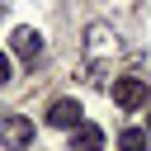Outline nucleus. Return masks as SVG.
I'll list each match as a JSON object with an SVG mask.
<instances>
[{
    "instance_id": "f257e3e1",
    "label": "nucleus",
    "mask_w": 151,
    "mask_h": 151,
    "mask_svg": "<svg viewBox=\"0 0 151 151\" xmlns=\"http://www.w3.org/2000/svg\"><path fill=\"white\" fill-rule=\"evenodd\" d=\"M109 94H113V104H118V109H127V113H137V109L151 99V90H146V80H142V76H118V80L109 85Z\"/></svg>"
},
{
    "instance_id": "0eeeda50",
    "label": "nucleus",
    "mask_w": 151,
    "mask_h": 151,
    "mask_svg": "<svg viewBox=\"0 0 151 151\" xmlns=\"http://www.w3.org/2000/svg\"><path fill=\"white\" fill-rule=\"evenodd\" d=\"M90 80L94 85H109V61H90Z\"/></svg>"
},
{
    "instance_id": "6e6552de",
    "label": "nucleus",
    "mask_w": 151,
    "mask_h": 151,
    "mask_svg": "<svg viewBox=\"0 0 151 151\" xmlns=\"http://www.w3.org/2000/svg\"><path fill=\"white\" fill-rule=\"evenodd\" d=\"M9 76H14V66H9V52H0V85H5Z\"/></svg>"
},
{
    "instance_id": "39448f33",
    "label": "nucleus",
    "mask_w": 151,
    "mask_h": 151,
    "mask_svg": "<svg viewBox=\"0 0 151 151\" xmlns=\"http://www.w3.org/2000/svg\"><path fill=\"white\" fill-rule=\"evenodd\" d=\"M71 151H104V127H94V123H76L71 127Z\"/></svg>"
},
{
    "instance_id": "1a4fd4ad",
    "label": "nucleus",
    "mask_w": 151,
    "mask_h": 151,
    "mask_svg": "<svg viewBox=\"0 0 151 151\" xmlns=\"http://www.w3.org/2000/svg\"><path fill=\"white\" fill-rule=\"evenodd\" d=\"M5 14H9V0H0V19H5Z\"/></svg>"
},
{
    "instance_id": "f03ea898",
    "label": "nucleus",
    "mask_w": 151,
    "mask_h": 151,
    "mask_svg": "<svg viewBox=\"0 0 151 151\" xmlns=\"http://www.w3.org/2000/svg\"><path fill=\"white\" fill-rule=\"evenodd\" d=\"M33 142V123L24 113H5L0 118V151H28Z\"/></svg>"
},
{
    "instance_id": "7ed1b4c3",
    "label": "nucleus",
    "mask_w": 151,
    "mask_h": 151,
    "mask_svg": "<svg viewBox=\"0 0 151 151\" xmlns=\"http://www.w3.org/2000/svg\"><path fill=\"white\" fill-rule=\"evenodd\" d=\"M9 52H14L24 66H38V57H42V33H38V28H14V33H9Z\"/></svg>"
},
{
    "instance_id": "20e7f679",
    "label": "nucleus",
    "mask_w": 151,
    "mask_h": 151,
    "mask_svg": "<svg viewBox=\"0 0 151 151\" xmlns=\"http://www.w3.org/2000/svg\"><path fill=\"white\" fill-rule=\"evenodd\" d=\"M80 113H85V109H80L76 99H52V109H47V127H66V132H71V127L80 123Z\"/></svg>"
},
{
    "instance_id": "423d86ee",
    "label": "nucleus",
    "mask_w": 151,
    "mask_h": 151,
    "mask_svg": "<svg viewBox=\"0 0 151 151\" xmlns=\"http://www.w3.org/2000/svg\"><path fill=\"white\" fill-rule=\"evenodd\" d=\"M151 146V137L142 132V127H123V137H118V151H146Z\"/></svg>"
}]
</instances>
